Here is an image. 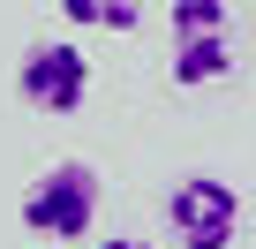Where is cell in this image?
I'll return each mask as SVG.
<instances>
[{"label":"cell","instance_id":"obj_3","mask_svg":"<svg viewBox=\"0 0 256 249\" xmlns=\"http://www.w3.org/2000/svg\"><path fill=\"white\" fill-rule=\"evenodd\" d=\"M241 189L218 181V174H181L166 189V234L181 249H234L241 241Z\"/></svg>","mask_w":256,"mask_h":249},{"label":"cell","instance_id":"obj_4","mask_svg":"<svg viewBox=\"0 0 256 249\" xmlns=\"http://www.w3.org/2000/svg\"><path fill=\"white\" fill-rule=\"evenodd\" d=\"M16 98L46 121H68L83 98H90V61L76 38H30L23 61H16Z\"/></svg>","mask_w":256,"mask_h":249},{"label":"cell","instance_id":"obj_7","mask_svg":"<svg viewBox=\"0 0 256 249\" xmlns=\"http://www.w3.org/2000/svg\"><path fill=\"white\" fill-rule=\"evenodd\" d=\"M38 249H68V241H38Z\"/></svg>","mask_w":256,"mask_h":249},{"label":"cell","instance_id":"obj_6","mask_svg":"<svg viewBox=\"0 0 256 249\" xmlns=\"http://www.w3.org/2000/svg\"><path fill=\"white\" fill-rule=\"evenodd\" d=\"M98 249H151V241H128V234H113V241H98Z\"/></svg>","mask_w":256,"mask_h":249},{"label":"cell","instance_id":"obj_1","mask_svg":"<svg viewBox=\"0 0 256 249\" xmlns=\"http://www.w3.org/2000/svg\"><path fill=\"white\" fill-rule=\"evenodd\" d=\"M241 68V16L234 0H174V91H204V83H226Z\"/></svg>","mask_w":256,"mask_h":249},{"label":"cell","instance_id":"obj_2","mask_svg":"<svg viewBox=\"0 0 256 249\" xmlns=\"http://www.w3.org/2000/svg\"><path fill=\"white\" fill-rule=\"evenodd\" d=\"M23 226L38 241H83L98 226V166L90 159H53L23 189Z\"/></svg>","mask_w":256,"mask_h":249},{"label":"cell","instance_id":"obj_5","mask_svg":"<svg viewBox=\"0 0 256 249\" xmlns=\"http://www.w3.org/2000/svg\"><path fill=\"white\" fill-rule=\"evenodd\" d=\"M60 16H68L76 31H136L144 0H60Z\"/></svg>","mask_w":256,"mask_h":249}]
</instances>
